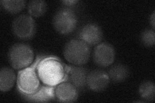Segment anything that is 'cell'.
<instances>
[{"instance_id":"ac0fdd59","label":"cell","mask_w":155,"mask_h":103,"mask_svg":"<svg viewBox=\"0 0 155 103\" xmlns=\"http://www.w3.org/2000/svg\"><path fill=\"white\" fill-rule=\"evenodd\" d=\"M141 41L146 47H153L155 44V32L153 29H146L143 31L141 36Z\"/></svg>"},{"instance_id":"d6986e66","label":"cell","mask_w":155,"mask_h":103,"mask_svg":"<svg viewBox=\"0 0 155 103\" xmlns=\"http://www.w3.org/2000/svg\"><path fill=\"white\" fill-rule=\"evenodd\" d=\"M149 20H150V23H151V26L153 27V29L154 30V28H155V12L154 11H153L151 16H150Z\"/></svg>"},{"instance_id":"2e32d148","label":"cell","mask_w":155,"mask_h":103,"mask_svg":"<svg viewBox=\"0 0 155 103\" xmlns=\"http://www.w3.org/2000/svg\"><path fill=\"white\" fill-rule=\"evenodd\" d=\"M138 93L142 99L151 102L154 100L155 86L154 82L150 81L143 82L139 86Z\"/></svg>"},{"instance_id":"9a60e30c","label":"cell","mask_w":155,"mask_h":103,"mask_svg":"<svg viewBox=\"0 0 155 103\" xmlns=\"http://www.w3.org/2000/svg\"><path fill=\"white\" fill-rule=\"evenodd\" d=\"M27 9L32 17L40 18L46 12L47 5L46 2L43 0H33L28 3Z\"/></svg>"},{"instance_id":"ffe728a7","label":"cell","mask_w":155,"mask_h":103,"mask_svg":"<svg viewBox=\"0 0 155 103\" xmlns=\"http://www.w3.org/2000/svg\"><path fill=\"white\" fill-rule=\"evenodd\" d=\"M78 1H75V0H71V1H63L62 3L65 4L66 5H74L76 3H77Z\"/></svg>"},{"instance_id":"277c9868","label":"cell","mask_w":155,"mask_h":103,"mask_svg":"<svg viewBox=\"0 0 155 103\" xmlns=\"http://www.w3.org/2000/svg\"><path fill=\"white\" fill-rule=\"evenodd\" d=\"M41 59V57H38L32 66L25 68L19 72L17 77V85L18 90L22 94H33L40 86V79L36 69Z\"/></svg>"},{"instance_id":"3957f363","label":"cell","mask_w":155,"mask_h":103,"mask_svg":"<svg viewBox=\"0 0 155 103\" xmlns=\"http://www.w3.org/2000/svg\"><path fill=\"white\" fill-rule=\"evenodd\" d=\"M35 53L32 48L24 43L13 45L8 52V60L11 66L15 70H22L32 65Z\"/></svg>"},{"instance_id":"4fadbf2b","label":"cell","mask_w":155,"mask_h":103,"mask_svg":"<svg viewBox=\"0 0 155 103\" xmlns=\"http://www.w3.org/2000/svg\"><path fill=\"white\" fill-rule=\"evenodd\" d=\"M14 71L8 67H3L0 71V90L6 92L11 90L16 82Z\"/></svg>"},{"instance_id":"5b68a950","label":"cell","mask_w":155,"mask_h":103,"mask_svg":"<svg viewBox=\"0 0 155 103\" xmlns=\"http://www.w3.org/2000/svg\"><path fill=\"white\" fill-rule=\"evenodd\" d=\"M77 21V17L73 11L69 8H61L54 14L52 24L58 33L67 35L75 30Z\"/></svg>"},{"instance_id":"5bb4252c","label":"cell","mask_w":155,"mask_h":103,"mask_svg":"<svg viewBox=\"0 0 155 103\" xmlns=\"http://www.w3.org/2000/svg\"><path fill=\"white\" fill-rule=\"evenodd\" d=\"M110 79L114 82H122L129 76V68L122 64H117L111 67L109 71Z\"/></svg>"},{"instance_id":"e0dca14e","label":"cell","mask_w":155,"mask_h":103,"mask_svg":"<svg viewBox=\"0 0 155 103\" xmlns=\"http://www.w3.org/2000/svg\"><path fill=\"white\" fill-rule=\"evenodd\" d=\"M0 3L5 11L12 14L21 12L25 6L23 0H3Z\"/></svg>"},{"instance_id":"30bf717a","label":"cell","mask_w":155,"mask_h":103,"mask_svg":"<svg viewBox=\"0 0 155 103\" xmlns=\"http://www.w3.org/2000/svg\"><path fill=\"white\" fill-rule=\"evenodd\" d=\"M55 95L57 99L63 102H72L78 97L77 88L69 81L61 82L55 87Z\"/></svg>"},{"instance_id":"9c48e42d","label":"cell","mask_w":155,"mask_h":103,"mask_svg":"<svg viewBox=\"0 0 155 103\" xmlns=\"http://www.w3.org/2000/svg\"><path fill=\"white\" fill-rule=\"evenodd\" d=\"M110 78L108 73L101 70L90 72L87 76V85L94 92H101L109 86Z\"/></svg>"},{"instance_id":"8992f818","label":"cell","mask_w":155,"mask_h":103,"mask_svg":"<svg viewBox=\"0 0 155 103\" xmlns=\"http://www.w3.org/2000/svg\"><path fill=\"white\" fill-rule=\"evenodd\" d=\"M12 30L15 36L20 40H30L36 32V22L31 16L21 14L14 19Z\"/></svg>"},{"instance_id":"8fae6325","label":"cell","mask_w":155,"mask_h":103,"mask_svg":"<svg viewBox=\"0 0 155 103\" xmlns=\"http://www.w3.org/2000/svg\"><path fill=\"white\" fill-rule=\"evenodd\" d=\"M24 97L28 101L35 102H49L56 97L55 88L53 86L42 85L31 94H24Z\"/></svg>"},{"instance_id":"7c38bea8","label":"cell","mask_w":155,"mask_h":103,"mask_svg":"<svg viewBox=\"0 0 155 103\" xmlns=\"http://www.w3.org/2000/svg\"><path fill=\"white\" fill-rule=\"evenodd\" d=\"M66 69V79L77 88H82L87 85V73L85 69L81 66H72Z\"/></svg>"},{"instance_id":"52a82bcc","label":"cell","mask_w":155,"mask_h":103,"mask_svg":"<svg viewBox=\"0 0 155 103\" xmlns=\"http://www.w3.org/2000/svg\"><path fill=\"white\" fill-rule=\"evenodd\" d=\"M116 52L114 47L108 43H100L94 48L93 57L96 65L107 67L115 60Z\"/></svg>"},{"instance_id":"6da1fadb","label":"cell","mask_w":155,"mask_h":103,"mask_svg":"<svg viewBox=\"0 0 155 103\" xmlns=\"http://www.w3.org/2000/svg\"><path fill=\"white\" fill-rule=\"evenodd\" d=\"M37 70L39 78L47 85L54 86L65 80L66 68L55 58L41 59Z\"/></svg>"},{"instance_id":"ba28073f","label":"cell","mask_w":155,"mask_h":103,"mask_svg":"<svg viewBox=\"0 0 155 103\" xmlns=\"http://www.w3.org/2000/svg\"><path fill=\"white\" fill-rule=\"evenodd\" d=\"M103 37L102 30L98 24L89 23L81 28L78 34V39L89 46H94L100 43Z\"/></svg>"},{"instance_id":"7a4b0ae2","label":"cell","mask_w":155,"mask_h":103,"mask_svg":"<svg viewBox=\"0 0 155 103\" xmlns=\"http://www.w3.org/2000/svg\"><path fill=\"white\" fill-rule=\"evenodd\" d=\"M64 56L72 65L82 66L88 63L91 56V49L83 41L74 39L66 43L64 49Z\"/></svg>"}]
</instances>
